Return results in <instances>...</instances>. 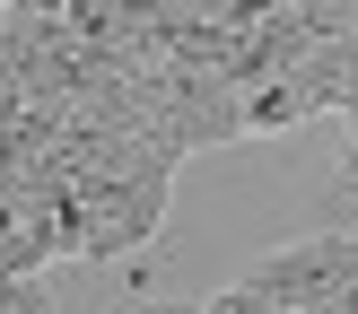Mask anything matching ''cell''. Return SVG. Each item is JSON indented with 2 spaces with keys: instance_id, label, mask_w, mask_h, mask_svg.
<instances>
[{
  "instance_id": "6da1fadb",
  "label": "cell",
  "mask_w": 358,
  "mask_h": 314,
  "mask_svg": "<svg viewBox=\"0 0 358 314\" xmlns=\"http://www.w3.org/2000/svg\"><path fill=\"white\" fill-rule=\"evenodd\" d=\"M70 209H79V262H114L140 253L166 218V184L175 166H131V174H62Z\"/></svg>"
},
{
  "instance_id": "7a4b0ae2",
  "label": "cell",
  "mask_w": 358,
  "mask_h": 314,
  "mask_svg": "<svg viewBox=\"0 0 358 314\" xmlns=\"http://www.w3.org/2000/svg\"><path fill=\"white\" fill-rule=\"evenodd\" d=\"M358 279V236H306V244H289V253H271V262H254V271L236 279L245 297H262V306H315V297H332V288H350Z\"/></svg>"
}]
</instances>
